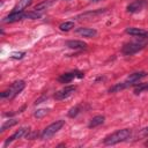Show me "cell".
<instances>
[{
    "instance_id": "d4e9b609",
    "label": "cell",
    "mask_w": 148,
    "mask_h": 148,
    "mask_svg": "<svg viewBox=\"0 0 148 148\" xmlns=\"http://www.w3.org/2000/svg\"><path fill=\"white\" fill-rule=\"evenodd\" d=\"M24 52H15V53H12V58L13 59H21V58H23L24 57Z\"/></svg>"
},
{
    "instance_id": "5bb4252c",
    "label": "cell",
    "mask_w": 148,
    "mask_h": 148,
    "mask_svg": "<svg viewBox=\"0 0 148 148\" xmlns=\"http://www.w3.org/2000/svg\"><path fill=\"white\" fill-rule=\"evenodd\" d=\"M74 77H76V72H71V73H65V74H62V75H60L59 76V82H61V83H68V82H71Z\"/></svg>"
},
{
    "instance_id": "9c48e42d",
    "label": "cell",
    "mask_w": 148,
    "mask_h": 148,
    "mask_svg": "<svg viewBox=\"0 0 148 148\" xmlns=\"http://www.w3.org/2000/svg\"><path fill=\"white\" fill-rule=\"evenodd\" d=\"M147 75V73L146 72H143V71H140V72H135V73H132V74H130L128 76H127V80L126 81H128V82H131L132 84H135L140 79H142V77H145Z\"/></svg>"
},
{
    "instance_id": "4fadbf2b",
    "label": "cell",
    "mask_w": 148,
    "mask_h": 148,
    "mask_svg": "<svg viewBox=\"0 0 148 148\" xmlns=\"http://www.w3.org/2000/svg\"><path fill=\"white\" fill-rule=\"evenodd\" d=\"M130 86H132V83L128 82V81L120 82V83H117V84L112 86V87L109 89V92H110V94H111V92H117V91H120V90H123V89H125V88H127V87H130Z\"/></svg>"
},
{
    "instance_id": "4316f807",
    "label": "cell",
    "mask_w": 148,
    "mask_h": 148,
    "mask_svg": "<svg viewBox=\"0 0 148 148\" xmlns=\"http://www.w3.org/2000/svg\"><path fill=\"white\" fill-rule=\"evenodd\" d=\"M145 145H146V146H148V141H146V142H145Z\"/></svg>"
},
{
    "instance_id": "7c38bea8",
    "label": "cell",
    "mask_w": 148,
    "mask_h": 148,
    "mask_svg": "<svg viewBox=\"0 0 148 148\" xmlns=\"http://www.w3.org/2000/svg\"><path fill=\"white\" fill-rule=\"evenodd\" d=\"M76 32L79 35H82L83 37H95L97 35V31L91 28H77Z\"/></svg>"
},
{
    "instance_id": "e0dca14e",
    "label": "cell",
    "mask_w": 148,
    "mask_h": 148,
    "mask_svg": "<svg viewBox=\"0 0 148 148\" xmlns=\"http://www.w3.org/2000/svg\"><path fill=\"white\" fill-rule=\"evenodd\" d=\"M73 28H74V22L73 21H66V22H64L59 25V29L61 31H69Z\"/></svg>"
},
{
    "instance_id": "2e32d148",
    "label": "cell",
    "mask_w": 148,
    "mask_h": 148,
    "mask_svg": "<svg viewBox=\"0 0 148 148\" xmlns=\"http://www.w3.org/2000/svg\"><path fill=\"white\" fill-rule=\"evenodd\" d=\"M31 3V0H18L17 5L14 7V12H23L24 8H27Z\"/></svg>"
},
{
    "instance_id": "484cf974",
    "label": "cell",
    "mask_w": 148,
    "mask_h": 148,
    "mask_svg": "<svg viewBox=\"0 0 148 148\" xmlns=\"http://www.w3.org/2000/svg\"><path fill=\"white\" fill-rule=\"evenodd\" d=\"M140 135H142V136H147V135H148V127L142 128V130L140 131Z\"/></svg>"
},
{
    "instance_id": "30bf717a",
    "label": "cell",
    "mask_w": 148,
    "mask_h": 148,
    "mask_svg": "<svg viewBox=\"0 0 148 148\" xmlns=\"http://www.w3.org/2000/svg\"><path fill=\"white\" fill-rule=\"evenodd\" d=\"M66 45L69 49H74V50H80V49H86L87 47V43L82 42V40H77V39H73V40H68L66 43Z\"/></svg>"
},
{
    "instance_id": "8992f818",
    "label": "cell",
    "mask_w": 148,
    "mask_h": 148,
    "mask_svg": "<svg viewBox=\"0 0 148 148\" xmlns=\"http://www.w3.org/2000/svg\"><path fill=\"white\" fill-rule=\"evenodd\" d=\"M146 5H147V1H146V0H135V1H133L132 3H130V5L127 6V12H128V13H136V12H140Z\"/></svg>"
},
{
    "instance_id": "44dd1931",
    "label": "cell",
    "mask_w": 148,
    "mask_h": 148,
    "mask_svg": "<svg viewBox=\"0 0 148 148\" xmlns=\"http://www.w3.org/2000/svg\"><path fill=\"white\" fill-rule=\"evenodd\" d=\"M51 5V2L50 1H44V2H42V3H39V5H37L36 7H35V10L37 12V10H43V9H46L49 6Z\"/></svg>"
},
{
    "instance_id": "8fae6325",
    "label": "cell",
    "mask_w": 148,
    "mask_h": 148,
    "mask_svg": "<svg viewBox=\"0 0 148 148\" xmlns=\"http://www.w3.org/2000/svg\"><path fill=\"white\" fill-rule=\"evenodd\" d=\"M25 132H27V128L25 127H22V128H20L18 131H16L10 138H8L6 141H5V146H8L10 142H13L14 140H17V139H20V138H22L24 134H25Z\"/></svg>"
},
{
    "instance_id": "277c9868",
    "label": "cell",
    "mask_w": 148,
    "mask_h": 148,
    "mask_svg": "<svg viewBox=\"0 0 148 148\" xmlns=\"http://www.w3.org/2000/svg\"><path fill=\"white\" fill-rule=\"evenodd\" d=\"M145 45H146V42H142V43L141 42H132V43H128V44L124 45L121 51H123L124 54L128 56V54H133V53L138 52L139 50L143 49Z\"/></svg>"
},
{
    "instance_id": "9a60e30c",
    "label": "cell",
    "mask_w": 148,
    "mask_h": 148,
    "mask_svg": "<svg viewBox=\"0 0 148 148\" xmlns=\"http://www.w3.org/2000/svg\"><path fill=\"white\" fill-rule=\"evenodd\" d=\"M104 116H95L90 121H89V124H88V126H89V128H94V127H97V126H99V125H102L103 123H104Z\"/></svg>"
},
{
    "instance_id": "ffe728a7",
    "label": "cell",
    "mask_w": 148,
    "mask_h": 148,
    "mask_svg": "<svg viewBox=\"0 0 148 148\" xmlns=\"http://www.w3.org/2000/svg\"><path fill=\"white\" fill-rule=\"evenodd\" d=\"M101 13H103V10H97V12H89V13H86V14H82V15H80V16H77V18H87V17H89V16H95V15H98V14H101Z\"/></svg>"
},
{
    "instance_id": "ac0fdd59",
    "label": "cell",
    "mask_w": 148,
    "mask_h": 148,
    "mask_svg": "<svg viewBox=\"0 0 148 148\" xmlns=\"http://www.w3.org/2000/svg\"><path fill=\"white\" fill-rule=\"evenodd\" d=\"M16 124H17V120H15V119L7 120L6 123L2 124V126H1V128H0V132H3V131H6L7 128H9V127H12V126H14V125H16Z\"/></svg>"
},
{
    "instance_id": "6da1fadb",
    "label": "cell",
    "mask_w": 148,
    "mask_h": 148,
    "mask_svg": "<svg viewBox=\"0 0 148 148\" xmlns=\"http://www.w3.org/2000/svg\"><path fill=\"white\" fill-rule=\"evenodd\" d=\"M130 136H131V131L128 128H123V130H119V131L110 134L109 136H106L104 139V143L106 146H112V145H116V143L127 140Z\"/></svg>"
},
{
    "instance_id": "d6986e66",
    "label": "cell",
    "mask_w": 148,
    "mask_h": 148,
    "mask_svg": "<svg viewBox=\"0 0 148 148\" xmlns=\"http://www.w3.org/2000/svg\"><path fill=\"white\" fill-rule=\"evenodd\" d=\"M142 91H148V82H146V83H140V84L136 86L135 89H134V92H135L136 95L140 94V92H142Z\"/></svg>"
},
{
    "instance_id": "52a82bcc",
    "label": "cell",
    "mask_w": 148,
    "mask_h": 148,
    "mask_svg": "<svg viewBox=\"0 0 148 148\" xmlns=\"http://www.w3.org/2000/svg\"><path fill=\"white\" fill-rule=\"evenodd\" d=\"M125 31H126V34H128L131 36H136V37H140V38L148 37V31H146L143 29H140V28L131 27V28H127Z\"/></svg>"
},
{
    "instance_id": "7a4b0ae2",
    "label": "cell",
    "mask_w": 148,
    "mask_h": 148,
    "mask_svg": "<svg viewBox=\"0 0 148 148\" xmlns=\"http://www.w3.org/2000/svg\"><path fill=\"white\" fill-rule=\"evenodd\" d=\"M24 87H25L24 81H22V80L16 81V82H14L7 90L2 91V92L0 94V97H1V98H9V99H12V98H14L15 96H17V95L23 90Z\"/></svg>"
},
{
    "instance_id": "603a6c76",
    "label": "cell",
    "mask_w": 148,
    "mask_h": 148,
    "mask_svg": "<svg viewBox=\"0 0 148 148\" xmlns=\"http://www.w3.org/2000/svg\"><path fill=\"white\" fill-rule=\"evenodd\" d=\"M80 112V106H74V108H72L71 110H69V112H68V116L71 117V118H74V117H76L77 116V113Z\"/></svg>"
},
{
    "instance_id": "3957f363",
    "label": "cell",
    "mask_w": 148,
    "mask_h": 148,
    "mask_svg": "<svg viewBox=\"0 0 148 148\" xmlns=\"http://www.w3.org/2000/svg\"><path fill=\"white\" fill-rule=\"evenodd\" d=\"M64 124H65V120H57V121L52 123L51 125H49L47 127H45V128L43 130V132H42V134H40V138H42L43 140L50 139L51 136H53V135L64 126Z\"/></svg>"
},
{
    "instance_id": "5b68a950",
    "label": "cell",
    "mask_w": 148,
    "mask_h": 148,
    "mask_svg": "<svg viewBox=\"0 0 148 148\" xmlns=\"http://www.w3.org/2000/svg\"><path fill=\"white\" fill-rule=\"evenodd\" d=\"M75 90H76V88L74 86H67V87L62 88L61 90H59L58 92H56L54 97H56V99H65V98L69 97L71 95H73Z\"/></svg>"
},
{
    "instance_id": "7402d4cb",
    "label": "cell",
    "mask_w": 148,
    "mask_h": 148,
    "mask_svg": "<svg viewBox=\"0 0 148 148\" xmlns=\"http://www.w3.org/2000/svg\"><path fill=\"white\" fill-rule=\"evenodd\" d=\"M47 112H49V109H39V110H37V111L35 112L34 116H35L36 118H43Z\"/></svg>"
},
{
    "instance_id": "ba28073f",
    "label": "cell",
    "mask_w": 148,
    "mask_h": 148,
    "mask_svg": "<svg viewBox=\"0 0 148 148\" xmlns=\"http://www.w3.org/2000/svg\"><path fill=\"white\" fill-rule=\"evenodd\" d=\"M22 18H24V13L23 12H13L3 18V22L12 23V22H16V21L22 20Z\"/></svg>"
},
{
    "instance_id": "cb8c5ba5",
    "label": "cell",
    "mask_w": 148,
    "mask_h": 148,
    "mask_svg": "<svg viewBox=\"0 0 148 148\" xmlns=\"http://www.w3.org/2000/svg\"><path fill=\"white\" fill-rule=\"evenodd\" d=\"M40 16V14L38 13H28V14H24V18H38Z\"/></svg>"
},
{
    "instance_id": "83f0119b",
    "label": "cell",
    "mask_w": 148,
    "mask_h": 148,
    "mask_svg": "<svg viewBox=\"0 0 148 148\" xmlns=\"http://www.w3.org/2000/svg\"><path fill=\"white\" fill-rule=\"evenodd\" d=\"M92 1H98V0H92Z\"/></svg>"
}]
</instances>
